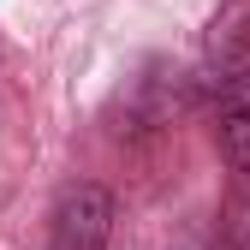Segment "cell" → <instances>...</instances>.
Instances as JSON below:
<instances>
[{
    "label": "cell",
    "instance_id": "6da1fadb",
    "mask_svg": "<svg viewBox=\"0 0 250 250\" xmlns=\"http://www.w3.org/2000/svg\"><path fill=\"white\" fill-rule=\"evenodd\" d=\"M113 197L102 185H66L48 214V250H107Z\"/></svg>",
    "mask_w": 250,
    "mask_h": 250
},
{
    "label": "cell",
    "instance_id": "7a4b0ae2",
    "mask_svg": "<svg viewBox=\"0 0 250 250\" xmlns=\"http://www.w3.org/2000/svg\"><path fill=\"white\" fill-rule=\"evenodd\" d=\"M221 149H227V161L250 173V72L227 83V96H221Z\"/></svg>",
    "mask_w": 250,
    "mask_h": 250
},
{
    "label": "cell",
    "instance_id": "3957f363",
    "mask_svg": "<svg viewBox=\"0 0 250 250\" xmlns=\"http://www.w3.org/2000/svg\"><path fill=\"white\" fill-rule=\"evenodd\" d=\"M227 250H250V173L232 191V208H227Z\"/></svg>",
    "mask_w": 250,
    "mask_h": 250
}]
</instances>
